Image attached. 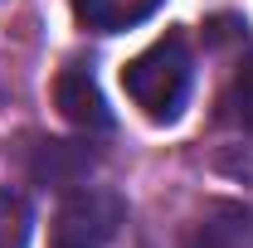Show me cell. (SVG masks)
<instances>
[{
    "label": "cell",
    "instance_id": "8",
    "mask_svg": "<svg viewBox=\"0 0 253 248\" xmlns=\"http://www.w3.org/2000/svg\"><path fill=\"white\" fill-rule=\"evenodd\" d=\"M224 107H229V117L253 136V59H244L239 68H234L229 93H224Z\"/></svg>",
    "mask_w": 253,
    "mask_h": 248
},
{
    "label": "cell",
    "instance_id": "6",
    "mask_svg": "<svg viewBox=\"0 0 253 248\" xmlns=\"http://www.w3.org/2000/svg\"><path fill=\"white\" fill-rule=\"evenodd\" d=\"M161 5L166 0H73V15L93 34H122L141 20H151Z\"/></svg>",
    "mask_w": 253,
    "mask_h": 248
},
{
    "label": "cell",
    "instance_id": "5",
    "mask_svg": "<svg viewBox=\"0 0 253 248\" xmlns=\"http://www.w3.org/2000/svg\"><path fill=\"white\" fill-rule=\"evenodd\" d=\"M30 170L39 185H54V190H78L93 170V151L78 146V141H39L30 156Z\"/></svg>",
    "mask_w": 253,
    "mask_h": 248
},
{
    "label": "cell",
    "instance_id": "3",
    "mask_svg": "<svg viewBox=\"0 0 253 248\" xmlns=\"http://www.w3.org/2000/svg\"><path fill=\"white\" fill-rule=\"evenodd\" d=\"M54 102H59V112L68 117L73 126H83V131H107L112 126V112H107V97L97 93L93 73L88 68H63L59 83H54Z\"/></svg>",
    "mask_w": 253,
    "mask_h": 248
},
{
    "label": "cell",
    "instance_id": "7",
    "mask_svg": "<svg viewBox=\"0 0 253 248\" xmlns=\"http://www.w3.org/2000/svg\"><path fill=\"white\" fill-rule=\"evenodd\" d=\"M30 229H34L30 200L20 190L0 185V248H30Z\"/></svg>",
    "mask_w": 253,
    "mask_h": 248
},
{
    "label": "cell",
    "instance_id": "1",
    "mask_svg": "<svg viewBox=\"0 0 253 248\" xmlns=\"http://www.w3.org/2000/svg\"><path fill=\"white\" fill-rule=\"evenodd\" d=\"M190 83H195V59L180 34H166L151 49H141L136 59L122 68L126 97L151 117V122H175L190 102Z\"/></svg>",
    "mask_w": 253,
    "mask_h": 248
},
{
    "label": "cell",
    "instance_id": "4",
    "mask_svg": "<svg viewBox=\"0 0 253 248\" xmlns=\"http://www.w3.org/2000/svg\"><path fill=\"white\" fill-rule=\"evenodd\" d=\"M185 248H253V209L234 200L205 205V214L195 219Z\"/></svg>",
    "mask_w": 253,
    "mask_h": 248
},
{
    "label": "cell",
    "instance_id": "2",
    "mask_svg": "<svg viewBox=\"0 0 253 248\" xmlns=\"http://www.w3.org/2000/svg\"><path fill=\"white\" fill-rule=\"evenodd\" d=\"M126 219V200L112 185H78L54 214L49 248H107Z\"/></svg>",
    "mask_w": 253,
    "mask_h": 248
}]
</instances>
